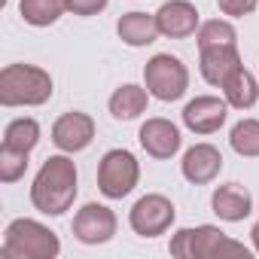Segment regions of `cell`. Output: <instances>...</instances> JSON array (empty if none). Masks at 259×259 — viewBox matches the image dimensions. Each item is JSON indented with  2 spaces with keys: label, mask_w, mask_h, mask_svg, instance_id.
<instances>
[{
  "label": "cell",
  "mask_w": 259,
  "mask_h": 259,
  "mask_svg": "<svg viewBox=\"0 0 259 259\" xmlns=\"http://www.w3.org/2000/svg\"><path fill=\"white\" fill-rule=\"evenodd\" d=\"M223 92H226L229 107H235V110H250V107L259 101V82H256L253 73L244 70V67H238V70L223 82Z\"/></svg>",
  "instance_id": "obj_18"
},
{
  "label": "cell",
  "mask_w": 259,
  "mask_h": 259,
  "mask_svg": "<svg viewBox=\"0 0 259 259\" xmlns=\"http://www.w3.org/2000/svg\"><path fill=\"white\" fill-rule=\"evenodd\" d=\"M241 67V55H238V46H210V49H201V76L210 82V85H220Z\"/></svg>",
  "instance_id": "obj_15"
},
{
  "label": "cell",
  "mask_w": 259,
  "mask_h": 259,
  "mask_svg": "<svg viewBox=\"0 0 259 259\" xmlns=\"http://www.w3.org/2000/svg\"><path fill=\"white\" fill-rule=\"evenodd\" d=\"M92 141H95V119L89 113L70 110L58 116L52 125V144L61 153H82Z\"/></svg>",
  "instance_id": "obj_9"
},
{
  "label": "cell",
  "mask_w": 259,
  "mask_h": 259,
  "mask_svg": "<svg viewBox=\"0 0 259 259\" xmlns=\"http://www.w3.org/2000/svg\"><path fill=\"white\" fill-rule=\"evenodd\" d=\"M229 144L238 156L244 159H259V119H241L232 135H229Z\"/></svg>",
  "instance_id": "obj_21"
},
{
  "label": "cell",
  "mask_w": 259,
  "mask_h": 259,
  "mask_svg": "<svg viewBox=\"0 0 259 259\" xmlns=\"http://www.w3.org/2000/svg\"><path fill=\"white\" fill-rule=\"evenodd\" d=\"M156 25H159V34L171 40H186L201 28L198 10L189 0H168V4H162V10L156 13Z\"/></svg>",
  "instance_id": "obj_12"
},
{
  "label": "cell",
  "mask_w": 259,
  "mask_h": 259,
  "mask_svg": "<svg viewBox=\"0 0 259 259\" xmlns=\"http://www.w3.org/2000/svg\"><path fill=\"white\" fill-rule=\"evenodd\" d=\"M141 180V165L128 150H110L104 153L98 165V189L107 198H125Z\"/></svg>",
  "instance_id": "obj_6"
},
{
  "label": "cell",
  "mask_w": 259,
  "mask_h": 259,
  "mask_svg": "<svg viewBox=\"0 0 259 259\" xmlns=\"http://www.w3.org/2000/svg\"><path fill=\"white\" fill-rule=\"evenodd\" d=\"M28 156H31V153H19V150L0 147V180H4V183L22 180L25 171H28Z\"/></svg>",
  "instance_id": "obj_23"
},
{
  "label": "cell",
  "mask_w": 259,
  "mask_h": 259,
  "mask_svg": "<svg viewBox=\"0 0 259 259\" xmlns=\"http://www.w3.org/2000/svg\"><path fill=\"white\" fill-rule=\"evenodd\" d=\"M138 141L147 150V156H153V159H171V156H177V150L183 144L180 128L168 119H147L138 132Z\"/></svg>",
  "instance_id": "obj_11"
},
{
  "label": "cell",
  "mask_w": 259,
  "mask_h": 259,
  "mask_svg": "<svg viewBox=\"0 0 259 259\" xmlns=\"http://www.w3.org/2000/svg\"><path fill=\"white\" fill-rule=\"evenodd\" d=\"M52 98V76L37 64H7L0 70V104L40 107Z\"/></svg>",
  "instance_id": "obj_3"
},
{
  "label": "cell",
  "mask_w": 259,
  "mask_h": 259,
  "mask_svg": "<svg viewBox=\"0 0 259 259\" xmlns=\"http://www.w3.org/2000/svg\"><path fill=\"white\" fill-rule=\"evenodd\" d=\"M210 207L220 220L226 223H241L250 217L253 210V195L241 186V183H226V186H217L213 189V198H210Z\"/></svg>",
  "instance_id": "obj_14"
},
{
  "label": "cell",
  "mask_w": 259,
  "mask_h": 259,
  "mask_svg": "<svg viewBox=\"0 0 259 259\" xmlns=\"http://www.w3.org/2000/svg\"><path fill=\"white\" fill-rule=\"evenodd\" d=\"M116 235V213L107 204L89 201L73 217V238L82 244H107Z\"/></svg>",
  "instance_id": "obj_8"
},
{
  "label": "cell",
  "mask_w": 259,
  "mask_h": 259,
  "mask_svg": "<svg viewBox=\"0 0 259 259\" xmlns=\"http://www.w3.org/2000/svg\"><path fill=\"white\" fill-rule=\"evenodd\" d=\"M229 116V101H220L213 95H201L183 107V125L195 135H213L226 125Z\"/></svg>",
  "instance_id": "obj_10"
},
{
  "label": "cell",
  "mask_w": 259,
  "mask_h": 259,
  "mask_svg": "<svg viewBox=\"0 0 259 259\" xmlns=\"http://www.w3.org/2000/svg\"><path fill=\"white\" fill-rule=\"evenodd\" d=\"M67 10L73 13V16H98V13H104L107 10V0H67Z\"/></svg>",
  "instance_id": "obj_25"
},
{
  "label": "cell",
  "mask_w": 259,
  "mask_h": 259,
  "mask_svg": "<svg viewBox=\"0 0 259 259\" xmlns=\"http://www.w3.org/2000/svg\"><path fill=\"white\" fill-rule=\"evenodd\" d=\"M174 217H177V210H174L171 198H165L159 192H150V195L138 198V204L128 213V223H132V229L141 238H159L171 229Z\"/></svg>",
  "instance_id": "obj_7"
},
{
  "label": "cell",
  "mask_w": 259,
  "mask_h": 259,
  "mask_svg": "<svg viewBox=\"0 0 259 259\" xmlns=\"http://www.w3.org/2000/svg\"><path fill=\"white\" fill-rule=\"evenodd\" d=\"M147 101H150V92L141 89V85H119L113 95H110V113L113 119L119 122H132L138 119L141 113H147Z\"/></svg>",
  "instance_id": "obj_17"
},
{
  "label": "cell",
  "mask_w": 259,
  "mask_h": 259,
  "mask_svg": "<svg viewBox=\"0 0 259 259\" xmlns=\"http://www.w3.org/2000/svg\"><path fill=\"white\" fill-rule=\"evenodd\" d=\"M37 144H40V125H37V119L22 116V119H13V122L7 125V132H4V144H0V147H7V150H19V153H31Z\"/></svg>",
  "instance_id": "obj_19"
},
{
  "label": "cell",
  "mask_w": 259,
  "mask_h": 259,
  "mask_svg": "<svg viewBox=\"0 0 259 259\" xmlns=\"http://www.w3.org/2000/svg\"><path fill=\"white\" fill-rule=\"evenodd\" d=\"M217 7L223 16H232V19H244L250 13H256L259 0H217Z\"/></svg>",
  "instance_id": "obj_24"
},
{
  "label": "cell",
  "mask_w": 259,
  "mask_h": 259,
  "mask_svg": "<svg viewBox=\"0 0 259 259\" xmlns=\"http://www.w3.org/2000/svg\"><path fill=\"white\" fill-rule=\"evenodd\" d=\"M144 82H147V92L165 104L171 101H180L189 89V70L186 64L177 58V55H168V52H159L147 61L144 67Z\"/></svg>",
  "instance_id": "obj_5"
},
{
  "label": "cell",
  "mask_w": 259,
  "mask_h": 259,
  "mask_svg": "<svg viewBox=\"0 0 259 259\" xmlns=\"http://www.w3.org/2000/svg\"><path fill=\"white\" fill-rule=\"evenodd\" d=\"M76 198V165L67 156H49L34 177L31 201L46 217H61Z\"/></svg>",
  "instance_id": "obj_1"
},
{
  "label": "cell",
  "mask_w": 259,
  "mask_h": 259,
  "mask_svg": "<svg viewBox=\"0 0 259 259\" xmlns=\"http://www.w3.org/2000/svg\"><path fill=\"white\" fill-rule=\"evenodd\" d=\"M180 168H183V177L189 183L204 186V183L217 180V174L223 171V153L210 144H195L192 150H186Z\"/></svg>",
  "instance_id": "obj_13"
},
{
  "label": "cell",
  "mask_w": 259,
  "mask_h": 259,
  "mask_svg": "<svg viewBox=\"0 0 259 259\" xmlns=\"http://www.w3.org/2000/svg\"><path fill=\"white\" fill-rule=\"evenodd\" d=\"M171 256L177 259H250V250L220 232L217 226H195V229H180L171 238Z\"/></svg>",
  "instance_id": "obj_2"
},
{
  "label": "cell",
  "mask_w": 259,
  "mask_h": 259,
  "mask_svg": "<svg viewBox=\"0 0 259 259\" xmlns=\"http://www.w3.org/2000/svg\"><path fill=\"white\" fill-rule=\"evenodd\" d=\"M22 19L34 28H49L61 19V13L67 10V0H22L19 4Z\"/></svg>",
  "instance_id": "obj_20"
},
{
  "label": "cell",
  "mask_w": 259,
  "mask_h": 259,
  "mask_svg": "<svg viewBox=\"0 0 259 259\" xmlns=\"http://www.w3.org/2000/svg\"><path fill=\"white\" fill-rule=\"evenodd\" d=\"M250 238H253V247H256V250H259V223H256V226H253V232H250Z\"/></svg>",
  "instance_id": "obj_26"
},
{
  "label": "cell",
  "mask_w": 259,
  "mask_h": 259,
  "mask_svg": "<svg viewBox=\"0 0 259 259\" xmlns=\"http://www.w3.org/2000/svg\"><path fill=\"white\" fill-rule=\"evenodd\" d=\"M61 253V241L52 229L37 220H13L4 232L0 259H55Z\"/></svg>",
  "instance_id": "obj_4"
},
{
  "label": "cell",
  "mask_w": 259,
  "mask_h": 259,
  "mask_svg": "<svg viewBox=\"0 0 259 259\" xmlns=\"http://www.w3.org/2000/svg\"><path fill=\"white\" fill-rule=\"evenodd\" d=\"M116 34H119V40H122L125 46L141 49V46L156 43L159 25H156V16H150V13H125V16L116 22Z\"/></svg>",
  "instance_id": "obj_16"
},
{
  "label": "cell",
  "mask_w": 259,
  "mask_h": 259,
  "mask_svg": "<svg viewBox=\"0 0 259 259\" xmlns=\"http://www.w3.org/2000/svg\"><path fill=\"white\" fill-rule=\"evenodd\" d=\"M198 52L201 49H210V46H238V34H235V28L229 25V22H220V19H213V22H204L201 28H198Z\"/></svg>",
  "instance_id": "obj_22"
}]
</instances>
